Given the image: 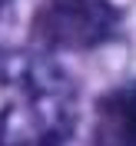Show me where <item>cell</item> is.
<instances>
[{"instance_id": "6da1fadb", "label": "cell", "mask_w": 136, "mask_h": 146, "mask_svg": "<svg viewBox=\"0 0 136 146\" xmlns=\"http://www.w3.org/2000/svg\"><path fill=\"white\" fill-rule=\"evenodd\" d=\"M116 30V10L106 0H60L46 7L33 23V33L50 46L83 50L109 40Z\"/></svg>"}, {"instance_id": "7a4b0ae2", "label": "cell", "mask_w": 136, "mask_h": 146, "mask_svg": "<svg viewBox=\"0 0 136 146\" xmlns=\"http://www.w3.org/2000/svg\"><path fill=\"white\" fill-rule=\"evenodd\" d=\"M96 143L100 146H136V83L109 93L100 103L96 116Z\"/></svg>"}, {"instance_id": "3957f363", "label": "cell", "mask_w": 136, "mask_h": 146, "mask_svg": "<svg viewBox=\"0 0 136 146\" xmlns=\"http://www.w3.org/2000/svg\"><path fill=\"white\" fill-rule=\"evenodd\" d=\"M0 3H3V0H0Z\"/></svg>"}]
</instances>
